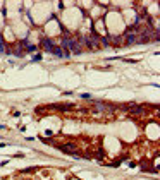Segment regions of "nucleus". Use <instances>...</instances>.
I'll list each match as a JSON object with an SVG mask.
<instances>
[{"mask_svg":"<svg viewBox=\"0 0 160 180\" xmlns=\"http://www.w3.org/2000/svg\"><path fill=\"white\" fill-rule=\"evenodd\" d=\"M41 46L47 51H50V53H53V50H55V45H53L48 38H43V40H41Z\"/></svg>","mask_w":160,"mask_h":180,"instance_id":"obj_1","label":"nucleus"},{"mask_svg":"<svg viewBox=\"0 0 160 180\" xmlns=\"http://www.w3.org/2000/svg\"><path fill=\"white\" fill-rule=\"evenodd\" d=\"M128 110L133 113V115H138V113H143V106H138V105H128L126 106Z\"/></svg>","mask_w":160,"mask_h":180,"instance_id":"obj_2","label":"nucleus"},{"mask_svg":"<svg viewBox=\"0 0 160 180\" xmlns=\"http://www.w3.org/2000/svg\"><path fill=\"white\" fill-rule=\"evenodd\" d=\"M97 108H98V110H112V106H110V105H105V103H100V101H97Z\"/></svg>","mask_w":160,"mask_h":180,"instance_id":"obj_3","label":"nucleus"},{"mask_svg":"<svg viewBox=\"0 0 160 180\" xmlns=\"http://www.w3.org/2000/svg\"><path fill=\"white\" fill-rule=\"evenodd\" d=\"M0 53H7V45H5L2 36H0Z\"/></svg>","mask_w":160,"mask_h":180,"instance_id":"obj_4","label":"nucleus"},{"mask_svg":"<svg viewBox=\"0 0 160 180\" xmlns=\"http://www.w3.org/2000/svg\"><path fill=\"white\" fill-rule=\"evenodd\" d=\"M53 55H55V57H59V59H60V57H64V55H62V50H60L59 46H55V50H53Z\"/></svg>","mask_w":160,"mask_h":180,"instance_id":"obj_5","label":"nucleus"},{"mask_svg":"<svg viewBox=\"0 0 160 180\" xmlns=\"http://www.w3.org/2000/svg\"><path fill=\"white\" fill-rule=\"evenodd\" d=\"M81 98H84V100H90L91 94H88V93H86V94H81Z\"/></svg>","mask_w":160,"mask_h":180,"instance_id":"obj_6","label":"nucleus"}]
</instances>
